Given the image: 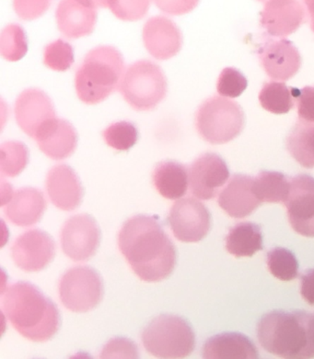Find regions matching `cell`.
<instances>
[{
    "label": "cell",
    "mask_w": 314,
    "mask_h": 359,
    "mask_svg": "<svg viewBox=\"0 0 314 359\" xmlns=\"http://www.w3.org/2000/svg\"><path fill=\"white\" fill-rule=\"evenodd\" d=\"M300 120L314 123V87L293 90Z\"/></svg>",
    "instance_id": "cell-38"
},
{
    "label": "cell",
    "mask_w": 314,
    "mask_h": 359,
    "mask_svg": "<svg viewBox=\"0 0 314 359\" xmlns=\"http://www.w3.org/2000/svg\"><path fill=\"white\" fill-rule=\"evenodd\" d=\"M103 138L110 147L115 150L126 151L138 142V130L132 123L120 121L110 126L103 132Z\"/></svg>",
    "instance_id": "cell-32"
},
{
    "label": "cell",
    "mask_w": 314,
    "mask_h": 359,
    "mask_svg": "<svg viewBox=\"0 0 314 359\" xmlns=\"http://www.w3.org/2000/svg\"><path fill=\"white\" fill-rule=\"evenodd\" d=\"M301 293L308 304L314 305V269L302 276Z\"/></svg>",
    "instance_id": "cell-40"
},
{
    "label": "cell",
    "mask_w": 314,
    "mask_h": 359,
    "mask_svg": "<svg viewBox=\"0 0 314 359\" xmlns=\"http://www.w3.org/2000/svg\"><path fill=\"white\" fill-rule=\"evenodd\" d=\"M246 88H247V79L235 68H225L218 77L217 88L221 97L233 99V97L241 96Z\"/></svg>",
    "instance_id": "cell-35"
},
{
    "label": "cell",
    "mask_w": 314,
    "mask_h": 359,
    "mask_svg": "<svg viewBox=\"0 0 314 359\" xmlns=\"http://www.w3.org/2000/svg\"><path fill=\"white\" fill-rule=\"evenodd\" d=\"M14 192L13 191V189L10 184L2 182L1 185V196H2V205H4L5 203H8V201L11 200Z\"/></svg>",
    "instance_id": "cell-41"
},
{
    "label": "cell",
    "mask_w": 314,
    "mask_h": 359,
    "mask_svg": "<svg viewBox=\"0 0 314 359\" xmlns=\"http://www.w3.org/2000/svg\"><path fill=\"white\" fill-rule=\"evenodd\" d=\"M259 100L263 108L274 114H287L294 105L293 90L284 83H266L260 91Z\"/></svg>",
    "instance_id": "cell-28"
},
{
    "label": "cell",
    "mask_w": 314,
    "mask_h": 359,
    "mask_svg": "<svg viewBox=\"0 0 314 359\" xmlns=\"http://www.w3.org/2000/svg\"><path fill=\"white\" fill-rule=\"evenodd\" d=\"M50 4L51 0H13L15 13L25 20H34L43 16Z\"/></svg>",
    "instance_id": "cell-37"
},
{
    "label": "cell",
    "mask_w": 314,
    "mask_h": 359,
    "mask_svg": "<svg viewBox=\"0 0 314 359\" xmlns=\"http://www.w3.org/2000/svg\"><path fill=\"white\" fill-rule=\"evenodd\" d=\"M55 18L59 31L65 37L79 39L93 32L97 8L81 0H62L56 8Z\"/></svg>",
    "instance_id": "cell-19"
},
{
    "label": "cell",
    "mask_w": 314,
    "mask_h": 359,
    "mask_svg": "<svg viewBox=\"0 0 314 359\" xmlns=\"http://www.w3.org/2000/svg\"><path fill=\"white\" fill-rule=\"evenodd\" d=\"M306 11L299 0H268L261 13V26L270 36L284 38L306 22Z\"/></svg>",
    "instance_id": "cell-15"
},
{
    "label": "cell",
    "mask_w": 314,
    "mask_h": 359,
    "mask_svg": "<svg viewBox=\"0 0 314 359\" xmlns=\"http://www.w3.org/2000/svg\"><path fill=\"white\" fill-rule=\"evenodd\" d=\"M29 162V151L20 142H6L0 147V171L2 176H19Z\"/></svg>",
    "instance_id": "cell-29"
},
{
    "label": "cell",
    "mask_w": 314,
    "mask_h": 359,
    "mask_svg": "<svg viewBox=\"0 0 314 359\" xmlns=\"http://www.w3.org/2000/svg\"><path fill=\"white\" fill-rule=\"evenodd\" d=\"M293 158L306 168H314V123L299 120L287 139Z\"/></svg>",
    "instance_id": "cell-26"
},
{
    "label": "cell",
    "mask_w": 314,
    "mask_h": 359,
    "mask_svg": "<svg viewBox=\"0 0 314 359\" xmlns=\"http://www.w3.org/2000/svg\"><path fill=\"white\" fill-rule=\"evenodd\" d=\"M37 141L40 150L53 160H64L75 152L78 135L69 121L55 118L37 133Z\"/></svg>",
    "instance_id": "cell-20"
},
{
    "label": "cell",
    "mask_w": 314,
    "mask_h": 359,
    "mask_svg": "<svg viewBox=\"0 0 314 359\" xmlns=\"http://www.w3.org/2000/svg\"><path fill=\"white\" fill-rule=\"evenodd\" d=\"M290 181L278 172L263 171L254 180V191L261 203H285Z\"/></svg>",
    "instance_id": "cell-27"
},
{
    "label": "cell",
    "mask_w": 314,
    "mask_h": 359,
    "mask_svg": "<svg viewBox=\"0 0 314 359\" xmlns=\"http://www.w3.org/2000/svg\"><path fill=\"white\" fill-rule=\"evenodd\" d=\"M100 241V228L96 219L90 215L73 216L62 227V250L75 262H83L93 257L99 248Z\"/></svg>",
    "instance_id": "cell-10"
},
{
    "label": "cell",
    "mask_w": 314,
    "mask_h": 359,
    "mask_svg": "<svg viewBox=\"0 0 314 359\" xmlns=\"http://www.w3.org/2000/svg\"><path fill=\"white\" fill-rule=\"evenodd\" d=\"M268 265L272 275L278 280L289 281L299 276L298 261L287 249L277 248L269 252Z\"/></svg>",
    "instance_id": "cell-31"
},
{
    "label": "cell",
    "mask_w": 314,
    "mask_h": 359,
    "mask_svg": "<svg viewBox=\"0 0 314 359\" xmlns=\"http://www.w3.org/2000/svg\"><path fill=\"white\" fill-rule=\"evenodd\" d=\"M154 2L162 13L180 16L194 11L199 0H154Z\"/></svg>",
    "instance_id": "cell-39"
},
{
    "label": "cell",
    "mask_w": 314,
    "mask_h": 359,
    "mask_svg": "<svg viewBox=\"0 0 314 359\" xmlns=\"http://www.w3.org/2000/svg\"><path fill=\"white\" fill-rule=\"evenodd\" d=\"M28 51L27 38L20 25H11L3 29L0 37V53L6 60L20 61Z\"/></svg>",
    "instance_id": "cell-30"
},
{
    "label": "cell",
    "mask_w": 314,
    "mask_h": 359,
    "mask_svg": "<svg viewBox=\"0 0 314 359\" xmlns=\"http://www.w3.org/2000/svg\"><path fill=\"white\" fill-rule=\"evenodd\" d=\"M204 358H259V350L247 337L227 333L209 338L204 345Z\"/></svg>",
    "instance_id": "cell-23"
},
{
    "label": "cell",
    "mask_w": 314,
    "mask_h": 359,
    "mask_svg": "<svg viewBox=\"0 0 314 359\" xmlns=\"http://www.w3.org/2000/svg\"><path fill=\"white\" fill-rule=\"evenodd\" d=\"M285 204L289 224L296 233L314 237V179L300 175L290 180Z\"/></svg>",
    "instance_id": "cell-12"
},
{
    "label": "cell",
    "mask_w": 314,
    "mask_h": 359,
    "mask_svg": "<svg viewBox=\"0 0 314 359\" xmlns=\"http://www.w3.org/2000/svg\"><path fill=\"white\" fill-rule=\"evenodd\" d=\"M169 224L176 238L183 243H197L205 238L211 219L207 207L195 198H180L171 207Z\"/></svg>",
    "instance_id": "cell-9"
},
{
    "label": "cell",
    "mask_w": 314,
    "mask_h": 359,
    "mask_svg": "<svg viewBox=\"0 0 314 359\" xmlns=\"http://www.w3.org/2000/svg\"><path fill=\"white\" fill-rule=\"evenodd\" d=\"M310 314L306 311H274L257 325V338L263 348L284 358L314 357L309 337Z\"/></svg>",
    "instance_id": "cell-3"
},
{
    "label": "cell",
    "mask_w": 314,
    "mask_h": 359,
    "mask_svg": "<svg viewBox=\"0 0 314 359\" xmlns=\"http://www.w3.org/2000/svg\"><path fill=\"white\" fill-rule=\"evenodd\" d=\"M102 358H138V348L133 341L117 337L109 341L100 352Z\"/></svg>",
    "instance_id": "cell-36"
},
{
    "label": "cell",
    "mask_w": 314,
    "mask_h": 359,
    "mask_svg": "<svg viewBox=\"0 0 314 359\" xmlns=\"http://www.w3.org/2000/svg\"><path fill=\"white\" fill-rule=\"evenodd\" d=\"M15 117L20 128L32 139L46 123L56 118L52 100L37 88H29L18 97Z\"/></svg>",
    "instance_id": "cell-14"
},
{
    "label": "cell",
    "mask_w": 314,
    "mask_h": 359,
    "mask_svg": "<svg viewBox=\"0 0 314 359\" xmlns=\"http://www.w3.org/2000/svg\"><path fill=\"white\" fill-rule=\"evenodd\" d=\"M5 316L22 337L46 342L58 333L60 316L56 305L34 285L20 281L2 297Z\"/></svg>",
    "instance_id": "cell-2"
},
{
    "label": "cell",
    "mask_w": 314,
    "mask_h": 359,
    "mask_svg": "<svg viewBox=\"0 0 314 359\" xmlns=\"http://www.w3.org/2000/svg\"><path fill=\"white\" fill-rule=\"evenodd\" d=\"M167 79L158 65L147 60L136 62L124 71L121 94L133 109L148 111L155 109L167 94Z\"/></svg>",
    "instance_id": "cell-6"
},
{
    "label": "cell",
    "mask_w": 314,
    "mask_h": 359,
    "mask_svg": "<svg viewBox=\"0 0 314 359\" xmlns=\"http://www.w3.org/2000/svg\"><path fill=\"white\" fill-rule=\"evenodd\" d=\"M254 180L244 175H234L219 194V206L230 217H247L262 203L254 193Z\"/></svg>",
    "instance_id": "cell-21"
},
{
    "label": "cell",
    "mask_w": 314,
    "mask_h": 359,
    "mask_svg": "<svg viewBox=\"0 0 314 359\" xmlns=\"http://www.w3.org/2000/svg\"><path fill=\"white\" fill-rule=\"evenodd\" d=\"M309 337L310 346H312L314 351V313L310 314V318L309 322Z\"/></svg>",
    "instance_id": "cell-43"
},
{
    "label": "cell",
    "mask_w": 314,
    "mask_h": 359,
    "mask_svg": "<svg viewBox=\"0 0 314 359\" xmlns=\"http://www.w3.org/2000/svg\"><path fill=\"white\" fill-rule=\"evenodd\" d=\"M229 179L226 163L216 154H202L189 168V186L199 200L214 198Z\"/></svg>",
    "instance_id": "cell-13"
},
{
    "label": "cell",
    "mask_w": 314,
    "mask_h": 359,
    "mask_svg": "<svg viewBox=\"0 0 314 359\" xmlns=\"http://www.w3.org/2000/svg\"><path fill=\"white\" fill-rule=\"evenodd\" d=\"M226 248L237 257H251L263 249V236L259 225L242 222L230 230Z\"/></svg>",
    "instance_id": "cell-25"
},
{
    "label": "cell",
    "mask_w": 314,
    "mask_h": 359,
    "mask_svg": "<svg viewBox=\"0 0 314 359\" xmlns=\"http://www.w3.org/2000/svg\"><path fill=\"white\" fill-rule=\"evenodd\" d=\"M150 0H109L108 8L119 20L136 22L146 16Z\"/></svg>",
    "instance_id": "cell-34"
},
{
    "label": "cell",
    "mask_w": 314,
    "mask_h": 359,
    "mask_svg": "<svg viewBox=\"0 0 314 359\" xmlns=\"http://www.w3.org/2000/svg\"><path fill=\"white\" fill-rule=\"evenodd\" d=\"M195 126L201 137L209 144H227L244 130V111L238 103L226 97H210L198 109Z\"/></svg>",
    "instance_id": "cell-7"
},
{
    "label": "cell",
    "mask_w": 314,
    "mask_h": 359,
    "mask_svg": "<svg viewBox=\"0 0 314 359\" xmlns=\"http://www.w3.org/2000/svg\"><path fill=\"white\" fill-rule=\"evenodd\" d=\"M310 27H312L313 32H314V14L310 15Z\"/></svg>",
    "instance_id": "cell-44"
},
{
    "label": "cell",
    "mask_w": 314,
    "mask_h": 359,
    "mask_svg": "<svg viewBox=\"0 0 314 359\" xmlns=\"http://www.w3.org/2000/svg\"><path fill=\"white\" fill-rule=\"evenodd\" d=\"M154 187L168 200H179L188 192L189 170L174 161L159 163L152 174Z\"/></svg>",
    "instance_id": "cell-24"
},
{
    "label": "cell",
    "mask_w": 314,
    "mask_h": 359,
    "mask_svg": "<svg viewBox=\"0 0 314 359\" xmlns=\"http://www.w3.org/2000/svg\"><path fill=\"white\" fill-rule=\"evenodd\" d=\"M145 47L157 60H169L181 51L183 35L178 26L168 18H151L143 29Z\"/></svg>",
    "instance_id": "cell-17"
},
{
    "label": "cell",
    "mask_w": 314,
    "mask_h": 359,
    "mask_svg": "<svg viewBox=\"0 0 314 359\" xmlns=\"http://www.w3.org/2000/svg\"><path fill=\"white\" fill-rule=\"evenodd\" d=\"M257 1L266 3V2H268V0H257Z\"/></svg>",
    "instance_id": "cell-45"
},
{
    "label": "cell",
    "mask_w": 314,
    "mask_h": 359,
    "mask_svg": "<svg viewBox=\"0 0 314 359\" xmlns=\"http://www.w3.org/2000/svg\"><path fill=\"white\" fill-rule=\"evenodd\" d=\"M124 74V58L112 46H99L86 55L76 73L79 100L88 105L103 102L119 88Z\"/></svg>",
    "instance_id": "cell-4"
},
{
    "label": "cell",
    "mask_w": 314,
    "mask_h": 359,
    "mask_svg": "<svg viewBox=\"0 0 314 359\" xmlns=\"http://www.w3.org/2000/svg\"><path fill=\"white\" fill-rule=\"evenodd\" d=\"M81 1L96 8H108L109 0H81Z\"/></svg>",
    "instance_id": "cell-42"
},
{
    "label": "cell",
    "mask_w": 314,
    "mask_h": 359,
    "mask_svg": "<svg viewBox=\"0 0 314 359\" xmlns=\"http://www.w3.org/2000/svg\"><path fill=\"white\" fill-rule=\"evenodd\" d=\"M55 254L54 240L46 231L39 229L20 234L11 248L14 263L26 272H38L46 269Z\"/></svg>",
    "instance_id": "cell-11"
},
{
    "label": "cell",
    "mask_w": 314,
    "mask_h": 359,
    "mask_svg": "<svg viewBox=\"0 0 314 359\" xmlns=\"http://www.w3.org/2000/svg\"><path fill=\"white\" fill-rule=\"evenodd\" d=\"M263 69L272 79L287 81L300 70V52L286 39L266 41L259 50Z\"/></svg>",
    "instance_id": "cell-16"
},
{
    "label": "cell",
    "mask_w": 314,
    "mask_h": 359,
    "mask_svg": "<svg viewBox=\"0 0 314 359\" xmlns=\"http://www.w3.org/2000/svg\"><path fill=\"white\" fill-rule=\"evenodd\" d=\"M46 209L44 193L34 188H23L15 191L5 206V215L8 221L20 227L37 224Z\"/></svg>",
    "instance_id": "cell-22"
},
{
    "label": "cell",
    "mask_w": 314,
    "mask_h": 359,
    "mask_svg": "<svg viewBox=\"0 0 314 359\" xmlns=\"http://www.w3.org/2000/svg\"><path fill=\"white\" fill-rule=\"evenodd\" d=\"M118 246L135 274L147 283L165 280L176 268V248L158 219L151 216L127 219L118 234Z\"/></svg>",
    "instance_id": "cell-1"
},
{
    "label": "cell",
    "mask_w": 314,
    "mask_h": 359,
    "mask_svg": "<svg viewBox=\"0 0 314 359\" xmlns=\"http://www.w3.org/2000/svg\"><path fill=\"white\" fill-rule=\"evenodd\" d=\"M58 290L65 308L74 313H87L102 301L103 284L96 270L87 266H78L62 276Z\"/></svg>",
    "instance_id": "cell-8"
},
{
    "label": "cell",
    "mask_w": 314,
    "mask_h": 359,
    "mask_svg": "<svg viewBox=\"0 0 314 359\" xmlns=\"http://www.w3.org/2000/svg\"><path fill=\"white\" fill-rule=\"evenodd\" d=\"M47 195L56 208L65 212L76 210L81 203L83 189L78 175L67 165L50 169L46 176Z\"/></svg>",
    "instance_id": "cell-18"
},
{
    "label": "cell",
    "mask_w": 314,
    "mask_h": 359,
    "mask_svg": "<svg viewBox=\"0 0 314 359\" xmlns=\"http://www.w3.org/2000/svg\"><path fill=\"white\" fill-rule=\"evenodd\" d=\"M142 344L150 354L159 358H183L195 347L194 331L185 319L164 314L154 318L141 334Z\"/></svg>",
    "instance_id": "cell-5"
},
{
    "label": "cell",
    "mask_w": 314,
    "mask_h": 359,
    "mask_svg": "<svg viewBox=\"0 0 314 359\" xmlns=\"http://www.w3.org/2000/svg\"><path fill=\"white\" fill-rule=\"evenodd\" d=\"M73 62L72 46L63 40L55 41L44 49V63L50 69L63 72L70 69Z\"/></svg>",
    "instance_id": "cell-33"
}]
</instances>
